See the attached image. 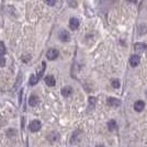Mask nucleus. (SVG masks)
<instances>
[{
  "label": "nucleus",
  "instance_id": "nucleus-22",
  "mask_svg": "<svg viewBox=\"0 0 147 147\" xmlns=\"http://www.w3.org/2000/svg\"><path fill=\"white\" fill-rule=\"evenodd\" d=\"M146 94H147V91H146Z\"/></svg>",
  "mask_w": 147,
  "mask_h": 147
},
{
  "label": "nucleus",
  "instance_id": "nucleus-2",
  "mask_svg": "<svg viewBox=\"0 0 147 147\" xmlns=\"http://www.w3.org/2000/svg\"><path fill=\"white\" fill-rule=\"evenodd\" d=\"M58 51L55 49H49L47 51V53H46V57H47V59L49 61H54V59H56L57 57H58Z\"/></svg>",
  "mask_w": 147,
  "mask_h": 147
},
{
  "label": "nucleus",
  "instance_id": "nucleus-4",
  "mask_svg": "<svg viewBox=\"0 0 147 147\" xmlns=\"http://www.w3.org/2000/svg\"><path fill=\"white\" fill-rule=\"evenodd\" d=\"M144 108H145V103H144V101H142V100H137V101L134 103V110H135L136 112L143 111Z\"/></svg>",
  "mask_w": 147,
  "mask_h": 147
},
{
  "label": "nucleus",
  "instance_id": "nucleus-10",
  "mask_svg": "<svg viewBox=\"0 0 147 147\" xmlns=\"http://www.w3.org/2000/svg\"><path fill=\"white\" fill-rule=\"evenodd\" d=\"M71 93H73V88L69 87V86L64 87L63 89H62V94H63L64 97H69Z\"/></svg>",
  "mask_w": 147,
  "mask_h": 147
},
{
  "label": "nucleus",
  "instance_id": "nucleus-12",
  "mask_svg": "<svg viewBox=\"0 0 147 147\" xmlns=\"http://www.w3.org/2000/svg\"><path fill=\"white\" fill-rule=\"evenodd\" d=\"M116 122L114 121V120H111V121H109L108 122V127H109V130L110 131H114L115 128H116Z\"/></svg>",
  "mask_w": 147,
  "mask_h": 147
},
{
  "label": "nucleus",
  "instance_id": "nucleus-15",
  "mask_svg": "<svg viewBox=\"0 0 147 147\" xmlns=\"http://www.w3.org/2000/svg\"><path fill=\"white\" fill-rule=\"evenodd\" d=\"M111 84H112L113 88L118 89V88H120V80H118V79H113L112 82H111Z\"/></svg>",
  "mask_w": 147,
  "mask_h": 147
},
{
  "label": "nucleus",
  "instance_id": "nucleus-21",
  "mask_svg": "<svg viewBox=\"0 0 147 147\" xmlns=\"http://www.w3.org/2000/svg\"><path fill=\"white\" fill-rule=\"evenodd\" d=\"M97 147H105V146H104V145H101V144H100V145H98Z\"/></svg>",
  "mask_w": 147,
  "mask_h": 147
},
{
  "label": "nucleus",
  "instance_id": "nucleus-14",
  "mask_svg": "<svg viewBox=\"0 0 147 147\" xmlns=\"http://www.w3.org/2000/svg\"><path fill=\"white\" fill-rule=\"evenodd\" d=\"M6 52H7V49H6L5 44H3L2 42H0V56L5 55V54H6Z\"/></svg>",
  "mask_w": 147,
  "mask_h": 147
},
{
  "label": "nucleus",
  "instance_id": "nucleus-6",
  "mask_svg": "<svg viewBox=\"0 0 147 147\" xmlns=\"http://www.w3.org/2000/svg\"><path fill=\"white\" fill-rule=\"evenodd\" d=\"M140 58L138 55H132L131 58H130V65H131L132 67H136V66L140 64Z\"/></svg>",
  "mask_w": 147,
  "mask_h": 147
},
{
  "label": "nucleus",
  "instance_id": "nucleus-7",
  "mask_svg": "<svg viewBox=\"0 0 147 147\" xmlns=\"http://www.w3.org/2000/svg\"><path fill=\"white\" fill-rule=\"evenodd\" d=\"M79 27V20L77 18H70L69 20V28L71 30H77Z\"/></svg>",
  "mask_w": 147,
  "mask_h": 147
},
{
  "label": "nucleus",
  "instance_id": "nucleus-19",
  "mask_svg": "<svg viewBox=\"0 0 147 147\" xmlns=\"http://www.w3.org/2000/svg\"><path fill=\"white\" fill-rule=\"evenodd\" d=\"M89 102H90V105H93V106H94V103H96V98H92V97H91V98L89 99Z\"/></svg>",
  "mask_w": 147,
  "mask_h": 147
},
{
  "label": "nucleus",
  "instance_id": "nucleus-5",
  "mask_svg": "<svg viewBox=\"0 0 147 147\" xmlns=\"http://www.w3.org/2000/svg\"><path fill=\"white\" fill-rule=\"evenodd\" d=\"M134 49H135V51L137 53H144L147 49V46L146 44H144V43H136L135 46H134Z\"/></svg>",
  "mask_w": 147,
  "mask_h": 147
},
{
  "label": "nucleus",
  "instance_id": "nucleus-13",
  "mask_svg": "<svg viewBox=\"0 0 147 147\" xmlns=\"http://www.w3.org/2000/svg\"><path fill=\"white\" fill-rule=\"evenodd\" d=\"M58 138H59V135H58V133H52L49 136V140H51V142H55V140H58Z\"/></svg>",
  "mask_w": 147,
  "mask_h": 147
},
{
  "label": "nucleus",
  "instance_id": "nucleus-8",
  "mask_svg": "<svg viewBox=\"0 0 147 147\" xmlns=\"http://www.w3.org/2000/svg\"><path fill=\"white\" fill-rule=\"evenodd\" d=\"M108 104L110 106H113V108H116V106L121 105V101L116 98H108Z\"/></svg>",
  "mask_w": 147,
  "mask_h": 147
},
{
  "label": "nucleus",
  "instance_id": "nucleus-17",
  "mask_svg": "<svg viewBox=\"0 0 147 147\" xmlns=\"http://www.w3.org/2000/svg\"><path fill=\"white\" fill-rule=\"evenodd\" d=\"M45 3H47L49 6H54L56 3V0H45Z\"/></svg>",
  "mask_w": 147,
  "mask_h": 147
},
{
  "label": "nucleus",
  "instance_id": "nucleus-1",
  "mask_svg": "<svg viewBox=\"0 0 147 147\" xmlns=\"http://www.w3.org/2000/svg\"><path fill=\"white\" fill-rule=\"evenodd\" d=\"M41 126H42V123L39 121V120H34V121H32L31 123H30V131L31 132H33V133H35V132H37V131H40L41 130Z\"/></svg>",
  "mask_w": 147,
  "mask_h": 147
},
{
  "label": "nucleus",
  "instance_id": "nucleus-16",
  "mask_svg": "<svg viewBox=\"0 0 147 147\" xmlns=\"http://www.w3.org/2000/svg\"><path fill=\"white\" fill-rule=\"evenodd\" d=\"M67 2H68V5H69L70 7H76L77 6V2H76V0H67Z\"/></svg>",
  "mask_w": 147,
  "mask_h": 147
},
{
  "label": "nucleus",
  "instance_id": "nucleus-3",
  "mask_svg": "<svg viewBox=\"0 0 147 147\" xmlns=\"http://www.w3.org/2000/svg\"><path fill=\"white\" fill-rule=\"evenodd\" d=\"M59 40L62 41V42H68L70 40V35L69 33L67 32V31H65V30H63V31H61L59 32Z\"/></svg>",
  "mask_w": 147,
  "mask_h": 147
},
{
  "label": "nucleus",
  "instance_id": "nucleus-18",
  "mask_svg": "<svg viewBox=\"0 0 147 147\" xmlns=\"http://www.w3.org/2000/svg\"><path fill=\"white\" fill-rule=\"evenodd\" d=\"M6 65V59H5V57L0 56V67H3Z\"/></svg>",
  "mask_w": 147,
  "mask_h": 147
},
{
  "label": "nucleus",
  "instance_id": "nucleus-20",
  "mask_svg": "<svg viewBox=\"0 0 147 147\" xmlns=\"http://www.w3.org/2000/svg\"><path fill=\"white\" fill-rule=\"evenodd\" d=\"M127 1H130V2H136V0H127Z\"/></svg>",
  "mask_w": 147,
  "mask_h": 147
},
{
  "label": "nucleus",
  "instance_id": "nucleus-9",
  "mask_svg": "<svg viewBox=\"0 0 147 147\" xmlns=\"http://www.w3.org/2000/svg\"><path fill=\"white\" fill-rule=\"evenodd\" d=\"M44 80H45V84H47V86H49V87L55 86V82H56V81H55V78L53 77V76H51V75H49V76H46Z\"/></svg>",
  "mask_w": 147,
  "mask_h": 147
},
{
  "label": "nucleus",
  "instance_id": "nucleus-11",
  "mask_svg": "<svg viewBox=\"0 0 147 147\" xmlns=\"http://www.w3.org/2000/svg\"><path fill=\"white\" fill-rule=\"evenodd\" d=\"M29 104L31 105V106H36V105L39 104V98L36 97V96H31L30 97V100H29Z\"/></svg>",
  "mask_w": 147,
  "mask_h": 147
}]
</instances>
